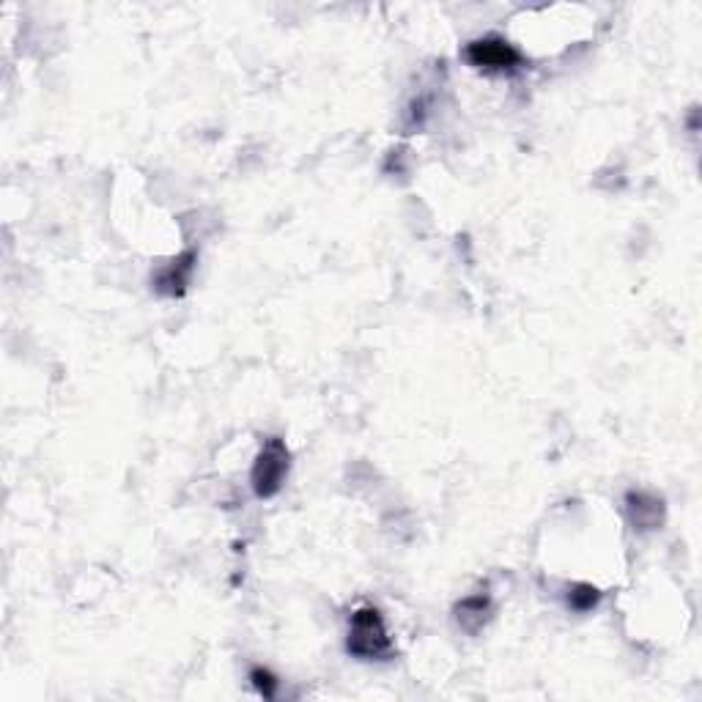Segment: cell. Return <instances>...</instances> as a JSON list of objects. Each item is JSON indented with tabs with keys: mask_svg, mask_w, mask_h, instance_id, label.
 Masks as SVG:
<instances>
[{
	"mask_svg": "<svg viewBox=\"0 0 702 702\" xmlns=\"http://www.w3.org/2000/svg\"><path fill=\"white\" fill-rule=\"evenodd\" d=\"M250 681H253V686H256L261 697H266V700H272V697H275L277 678L269 670H264V667H253V670H250Z\"/></svg>",
	"mask_w": 702,
	"mask_h": 702,
	"instance_id": "obj_8",
	"label": "cell"
},
{
	"mask_svg": "<svg viewBox=\"0 0 702 702\" xmlns=\"http://www.w3.org/2000/svg\"><path fill=\"white\" fill-rule=\"evenodd\" d=\"M346 650L360 661H387L393 659L395 645L390 631L384 626L382 612L376 607L354 609L349 620V639Z\"/></svg>",
	"mask_w": 702,
	"mask_h": 702,
	"instance_id": "obj_1",
	"label": "cell"
},
{
	"mask_svg": "<svg viewBox=\"0 0 702 702\" xmlns=\"http://www.w3.org/2000/svg\"><path fill=\"white\" fill-rule=\"evenodd\" d=\"M464 58L469 66H475L486 75H513L524 66L522 50L511 44L505 36L489 33V36H480L464 47Z\"/></svg>",
	"mask_w": 702,
	"mask_h": 702,
	"instance_id": "obj_2",
	"label": "cell"
},
{
	"mask_svg": "<svg viewBox=\"0 0 702 702\" xmlns=\"http://www.w3.org/2000/svg\"><path fill=\"white\" fill-rule=\"evenodd\" d=\"M598 601H601V590L593 585H587V582H579V585L568 587V596H565L568 609H574V612H579V615L593 612V609L598 607Z\"/></svg>",
	"mask_w": 702,
	"mask_h": 702,
	"instance_id": "obj_7",
	"label": "cell"
},
{
	"mask_svg": "<svg viewBox=\"0 0 702 702\" xmlns=\"http://www.w3.org/2000/svg\"><path fill=\"white\" fill-rule=\"evenodd\" d=\"M288 475V447L280 437H269L258 453L256 464H253V491L261 500L275 497L277 491L283 489V480Z\"/></svg>",
	"mask_w": 702,
	"mask_h": 702,
	"instance_id": "obj_3",
	"label": "cell"
},
{
	"mask_svg": "<svg viewBox=\"0 0 702 702\" xmlns=\"http://www.w3.org/2000/svg\"><path fill=\"white\" fill-rule=\"evenodd\" d=\"M192 269H195V253L187 250V253H181L179 258H173L165 269H160V275H157V291L165 294V297H181L187 283H190Z\"/></svg>",
	"mask_w": 702,
	"mask_h": 702,
	"instance_id": "obj_5",
	"label": "cell"
},
{
	"mask_svg": "<svg viewBox=\"0 0 702 702\" xmlns=\"http://www.w3.org/2000/svg\"><path fill=\"white\" fill-rule=\"evenodd\" d=\"M628 522L637 532L659 530L664 524V502L648 491H628L626 494Z\"/></svg>",
	"mask_w": 702,
	"mask_h": 702,
	"instance_id": "obj_4",
	"label": "cell"
},
{
	"mask_svg": "<svg viewBox=\"0 0 702 702\" xmlns=\"http://www.w3.org/2000/svg\"><path fill=\"white\" fill-rule=\"evenodd\" d=\"M458 615V626L469 631V634H478L483 623L489 620L491 615V596L489 593H475V596H467L461 604L456 607Z\"/></svg>",
	"mask_w": 702,
	"mask_h": 702,
	"instance_id": "obj_6",
	"label": "cell"
}]
</instances>
